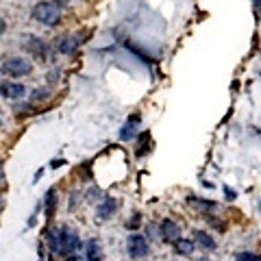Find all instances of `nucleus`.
Listing matches in <instances>:
<instances>
[{"label": "nucleus", "mask_w": 261, "mask_h": 261, "mask_svg": "<svg viewBox=\"0 0 261 261\" xmlns=\"http://www.w3.org/2000/svg\"><path fill=\"white\" fill-rule=\"evenodd\" d=\"M31 15H33V20L44 24V27H57V24L61 22V9L55 3H50V0L37 3L31 9Z\"/></svg>", "instance_id": "nucleus-1"}, {"label": "nucleus", "mask_w": 261, "mask_h": 261, "mask_svg": "<svg viewBox=\"0 0 261 261\" xmlns=\"http://www.w3.org/2000/svg\"><path fill=\"white\" fill-rule=\"evenodd\" d=\"M0 72L11 79H22V76H29L33 72V63L27 59V57H9V59H5L3 65H0Z\"/></svg>", "instance_id": "nucleus-2"}, {"label": "nucleus", "mask_w": 261, "mask_h": 261, "mask_svg": "<svg viewBox=\"0 0 261 261\" xmlns=\"http://www.w3.org/2000/svg\"><path fill=\"white\" fill-rule=\"evenodd\" d=\"M83 246L76 231H70L68 226H59V255H76V250Z\"/></svg>", "instance_id": "nucleus-3"}, {"label": "nucleus", "mask_w": 261, "mask_h": 261, "mask_svg": "<svg viewBox=\"0 0 261 261\" xmlns=\"http://www.w3.org/2000/svg\"><path fill=\"white\" fill-rule=\"evenodd\" d=\"M22 48H24V53L33 55L37 61H46L48 53H50V50H48V44L44 42V39L31 35V33H24V35H22Z\"/></svg>", "instance_id": "nucleus-4"}, {"label": "nucleus", "mask_w": 261, "mask_h": 261, "mask_svg": "<svg viewBox=\"0 0 261 261\" xmlns=\"http://www.w3.org/2000/svg\"><path fill=\"white\" fill-rule=\"evenodd\" d=\"M89 37V33L87 31H81V33H74V35H61L59 39H57V53H61V55H72V53H76L81 44L85 42V39Z\"/></svg>", "instance_id": "nucleus-5"}, {"label": "nucleus", "mask_w": 261, "mask_h": 261, "mask_svg": "<svg viewBox=\"0 0 261 261\" xmlns=\"http://www.w3.org/2000/svg\"><path fill=\"white\" fill-rule=\"evenodd\" d=\"M126 252L130 259H144L146 255L150 252V244L148 240L140 233H130L128 240H126Z\"/></svg>", "instance_id": "nucleus-6"}, {"label": "nucleus", "mask_w": 261, "mask_h": 261, "mask_svg": "<svg viewBox=\"0 0 261 261\" xmlns=\"http://www.w3.org/2000/svg\"><path fill=\"white\" fill-rule=\"evenodd\" d=\"M159 238L166 242V244H174L178 238H181V226H178L174 220H161V224H159Z\"/></svg>", "instance_id": "nucleus-7"}, {"label": "nucleus", "mask_w": 261, "mask_h": 261, "mask_svg": "<svg viewBox=\"0 0 261 261\" xmlns=\"http://www.w3.org/2000/svg\"><path fill=\"white\" fill-rule=\"evenodd\" d=\"M27 94V87L18 81H5V83H0V96L3 98H9V100H18Z\"/></svg>", "instance_id": "nucleus-8"}, {"label": "nucleus", "mask_w": 261, "mask_h": 261, "mask_svg": "<svg viewBox=\"0 0 261 261\" xmlns=\"http://www.w3.org/2000/svg\"><path fill=\"white\" fill-rule=\"evenodd\" d=\"M140 122H142L140 113H130V116L126 118V122H124V126L120 128V140L122 142H130V140H133L135 133H137V126H140Z\"/></svg>", "instance_id": "nucleus-9"}, {"label": "nucleus", "mask_w": 261, "mask_h": 261, "mask_svg": "<svg viewBox=\"0 0 261 261\" xmlns=\"http://www.w3.org/2000/svg\"><path fill=\"white\" fill-rule=\"evenodd\" d=\"M116 211H118V200L111 198V196H105V200L98 205L96 216L100 218V220H109V218L116 216Z\"/></svg>", "instance_id": "nucleus-10"}, {"label": "nucleus", "mask_w": 261, "mask_h": 261, "mask_svg": "<svg viewBox=\"0 0 261 261\" xmlns=\"http://www.w3.org/2000/svg\"><path fill=\"white\" fill-rule=\"evenodd\" d=\"M194 244H198L202 250H209V252H214V250L218 248L216 240L211 238L207 231H200V228H198V231H194Z\"/></svg>", "instance_id": "nucleus-11"}, {"label": "nucleus", "mask_w": 261, "mask_h": 261, "mask_svg": "<svg viewBox=\"0 0 261 261\" xmlns=\"http://www.w3.org/2000/svg\"><path fill=\"white\" fill-rule=\"evenodd\" d=\"M105 257V252H102V246H100V242L98 240H87L85 244V261H102Z\"/></svg>", "instance_id": "nucleus-12"}, {"label": "nucleus", "mask_w": 261, "mask_h": 261, "mask_svg": "<svg viewBox=\"0 0 261 261\" xmlns=\"http://www.w3.org/2000/svg\"><path fill=\"white\" fill-rule=\"evenodd\" d=\"M187 205L194 207V209H198V211H216L218 209V202L198 198V196H187Z\"/></svg>", "instance_id": "nucleus-13"}, {"label": "nucleus", "mask_w": 261, "mask_h": 261, "mask_svg": "<svg viewBox=\"0 0 261 261\" xmlns=\"http://www.w3.org/2000/svg\"><path fill=\"white\" fill-rule=\"evenodd\" d=\"M172 248L176 255H181V257H192L194 255V250H196V244L192 240H183V238H178L174 244H172Z\"/></svg>", "instance_id": "nucleus-14"}, {"label": "nucleus", "mask_w": 261, "mask_h": 261, "mask_svg": "<svg viewBox=\"0 0 261 261\" xmlns=\"http://www.w3.org/2000/svg\"><path fill=\"white\" fill-rule=\"evenodd\" d=\"M150 148H152V140H150V133H148V130H146V133H142V137H140V144H137V148H135V157H137V159L146 157Z\"/></svg>", "instance_id": "nucleus-15"}, {"label": "nucleus", "mask_w": 261, "mask_h": 261, "mask_svg": "<svg viewBox=\"0 0 261 261\" xmlns=\"http://www.w3.org/2000/svg\"><path fill=\"white\" fill-rule=\"evenodd\" d=\"M48 248L55 255H59V228H53V231H48Z\"/></svg>", "instance_id": "nucleus-16"}, {"label": "nucleus", "mask_w": 261, "mask_h": 261, "mask_svg": "<svg viewBox=\"0 0 261 261\" xmlns=\"http://www.w3.org/2000/svg\"><path fill=\"white\" fill-rule=\"evenodd\" d=\"M55 207H57V192L48 190V194H46V216L48 218L55 216Z\"/></svg>", "instance_id": "nucleus-17"}, {"label": "nucleus", "mask_w": 261, "mask_h": 261, "mask_svg": "<svg viewBox=\"0 0 261 261\" xmlns=\"http://www.w3.org/2000/svg\"><path fill=\"white\" fill-rule=\"evenodd\" d=\"M53 94V87H42V89H35V92L31 94V100L33 102H42V100H46L48 96Z\"/></svg>", "instance_id": "nucleus-18"}, {"label": "nucleus", "mask_w": 261, "mask_h": 261, "mask_svg": "<svg viewBox=\"0 0 261 261\" xmlns=\"http://www.w3.org/2000/svg\"><path fill=\"white\" fill-rule=\"evenodd\" d=\"M140 224H142V214H140V211H135V214L126 220V228H128V231H137Z\"/></svg>", "instance_id": "nucleus-19"}, {"label": "nucleus", "mask_w": 261, "mask_h": 261, "mask_svg": "<svg viewBox=\"0 0 261 261\" xmlns=\"http://www.w3.org/2000/svg\"><path fill=\"white\" fill-rule=\"evenodd\" d=\"M235 261H261V259H259V255H255V252L244 250V252H238V257H235Z\"/></svg>", "instance_id": "nucleus-20"}, {"label": "nucleus", "mask_w": 261, "mask_h": 261, "mask_svg": "<svg viewBox=\"0 0 261 261\" xmlns=\"http://www.w3.org/2000/svg\"><path fill=\"white\" fill-rule=\"evenodd\" d=\"M224 196H226L228 200H235V196H238V194H235V192L231 190V187H224Z\"/></svg>", "instance_id": "nucleus-21"}, {"label": "nucleus", "mask_w": 261, "mask_h": 261, "mask_svg": "<svg viewBox=\"0 0 261 261\" xmlns=\"http://www.w3.org/2000/svg\"><path fill=\"white\" fill-rule=\"evenodd\" d=\"M5 31H7V22H5V18H3V15H0V35H3Z\"/></svg>", "instance_id": "nucleus-22"}, {"label": "nucleus", "mask_w": 261, "mask_h": 261, "mask_svg": "<svg viewBox=\"0 0 261 261\" xmlns=\"http://www.w3.org/2000/svg\"><path fill=\"white\" fill-rule=\"evenodd\" d=\"M65 261H83V259H81L79 255H68V257H65Z\"/></svg>", "instance_id": "nucleus-23"}, {"label": "nucleus", "mask_w": 261, "mask_h": 261, "mask_svg": "<svg viewBox=\"0 0 261 261\" xmlns=\"http://www.w3.org/2000/svg\"><path fill=\"white\" fill-rule=\"evenodd\" d=\"M5 183V170H3V166H0V185Z\"/></svg>", "instance_id": "nucleus-24"}, {"label": "nucleus", "mask_w": 261, "mask_h": 261, "mask_svg": "<svg viewBox=\"0 0 261 261\" xmlns=\"http://www.w3.org/2000/svg\"><path fill=\"white\" fill-rule=\"evenodd\" d=\"M3 209H5V198H0V214H3Z\"/></svg>", "instance_id": "nucleus-25"}, {"label": "nucleus", "mask_w": 261, "mask_h": 261, "mask_svg": "<svg viewBox=\"0 0 261 261\" xmlns=\"http://www.w3.org/2000/svg\"><path fill=\"white\" fill-rule=\"evenodd\" d=\"M198 261H209V259H198Z\"/></svg>", "instance_id": "nucleus-26"}, {"label": "nucleus", "mask_w": 261, "mask_h": 261, "mask_svg": "<svg viewBox=\"0 0 261 261\" xmlns=\"http://www.w3.org/2000/svg\"><path fill=\"white\" fill-rule=\"evenodd\" d=\"M0 122H3V118H0Z\"/></svg>", "instance_id": "nucleus-27"}]
</instances>
